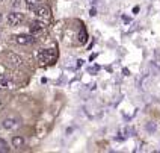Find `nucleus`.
<instances>
[{
	"instance_id": "1",
	"label": "nucleus",
	"mask_w": 160,
	"mask_h": 153,
	"mask_svg": "<svg viewBox=\"0 0 160 153\" xmlns=\"http://www.w3.org/2000/svg\"><path fill=\"white\" fill-rule=\"evenodd\" d=\"M58 56V52L54 50H41L38 53V61L41 64H53Z\"/></svg>"
},
{
	"instance_id": "2",
	"label": "nucleus",
	"mask_w": 160,
	"mask_h": 153,
	"mask_svg": "<svg viewBox=\"0 0 160 153\" xmlns=\"http://www.w3.org/2000/svg\"><path fill=\"white\" fill-rule=\"evenodd\" d=\"M23 20H24V15L21 12H11V14H8L9 26H18Z\"/></svg>"
},
{
	"instance_id": "3",
	"label": "nucleus",
	"mask_w": 160,
	"mask_h": 153,
	"mask_svg": "<svg viewBox=\"0 0 160 153\" xmlns=\"http://www.w3.org/2000/svg\"><path fill=\"white\" fill-rule=\"evenodd\" d=\"M35 14L38 15V18H42L45 21H48L52 18V12L47 6H36L35 8Z\"/></svg>"
},
{
	"instance_id": "4",
	"label": "nucleus",
	"mask_w": 160,
	"mask_h": 153,
	"mask_svg": "<svg viewBox=\"0 0 160 153\" xmlns=\"http://www.w3.org/2000/svg\"><path fill=\"white\" fill-rule=\"evenodd\" d=\"M15 41L21 45H27V44H32L35 41V38L32 35H18V36H15Z\"/></svg>"
},
{
	"instance_id": "5",
	"label": "nucleus",
	"mask_w": 160,
	"mask_h": 153,
	"mask_svg": "<svg viewBox=\"0 0 160 153\" xmlns=\"http://www.w3.org/2000/svg\"><path fill=\"white\" fill-rule=\"evenodd\" d=\"M45 29V23L44 21H32L30 23V32L36 34V32H41Z\"/></svg>"
},
{
	"instance_id": "6",
	"label": "nucleus",
	"mask_w": 160,
	"mask_h": 153,
	"mask_svg": "<svg viewBox=\"0 0 160 153\" xmlns=\"http://www.w3.org/2000/svg\"><path fill=\"white\" fill-rule=\"evenodd\" d=\"M3 127H5V129H14V127H17V120L6 118V120L3 121Z\"/></svg>"
},
{
	"instance_id": "7",
	"label": "nucleus",
	"mask_w": 160,
	"mask_h": 153,
	"mask_svg": "<svg viewBox=\"0 0 160 153\" xmlns=\"http://www.w3.org/2000/svg\"><path fill=\"white\" fill-rule=\"evenodd\" d=\"M12 145L17 147V149L23 147V145H24V138H23V136H14V138H12Z\"/></svg>"
},
{
	"instance_id": "8",
	"label": "nucleus",
	"mask_w": 160,
	"mask_h": 153,
	"mask_svg": "<svg viewBox=\"0 0 160 153\" xmlns=\"http://www.w3.org/2000/svg\"><path fill=\"white\" fill-rule=\"evenodd\" d=\"M9 152V147H8V143L5 140L0 138V153H8Z\"/></svg>"
},
{
	"instance_id": "9",
	"label": "nucleus",
	"mask_w": 160,
	"mask_h": 153,
	"mask_svg": "<svg viewBox=\"0 0 160 153\" xmlns=\"http://www.w3.org/2000/svg\"><path fill=\"white\" fill-rule=\"evenodd\" d=\"M6 85H8V76L0 74V87H6Z\"/></svg>"
},
{
	"instance_id": "10",
	"label": "nucleus",
	"mask_w": 160,
	"mask_h": 153,
	"mask_svg": "<svg viewBox=\"0 0 160 153\" xmlns=\"http://www.w3.org/2000/svg\"><path fill=\"white\" fill-rule=\"evenodd\" d=\"M38 2H39V0H26L27 6H29L30 9H35V8H36V5H38Z\"/></svg>"
},
{
	"instance_id": "11",
	"label": "nucleus",
	"mask_w": 160,
	"mask_h": 153,
	"mask_svg": "<svg viewBox=\"0 0 160 153\" xmlns=\"http://www.w3.org/2000/svg\"><path fill=\"white\" fill-rule=\"evenodd\" d=\"M80 43H86V30L82 29V36H80Z\"/></svg>"
},
{
	"instance_id": "12",
	"label": "nucleus",
	"mask_w": 160,
	"mask_h": 153,
	"mask_svg": "<svg viewBox=\"0 0 160 153\" xmlns=\"http://www.w3.org/2000/svg\"><path fill=\"white\" fill-rule=\"evenodd\" d=\"M156 124H154V123H150V124H147V130H148V132H152V130H156Z\"/></svg>"
},
{
	"instance_id": "13",
	"label": "nucleus",
	"mask_w": 160,
	"mask_h": 153,
	"mask_svg": "<svg viewBox=\"0 0 160 153\" xmlns=\"http://www.w3.org/2000/svg\"><path fill=\"white\" fill-rule=\"evenodd\" d=\"M98 70H100V68H98L97 65H95V67H91V68H89L88 71H89V73H92V74H95V73H97Z\"/></svg>"
},
{
	"instance_id": "14",
	"label": "nucleus",
	"mask_w": 160,
	"mask_h": 153,
	"mask_svg": "<svg viewBox=\"0 0 160 153\" xmlns=\"http://www.w3.org/2000/svg\"><path fill=\"white\" fill-rule=\"evenodd\" d=\"M12 5H14V6H18L20 3H18V0H14V2H12Z\"/></svg>"
},
{
	"instance_id": "15",
	"label": "nucleus",
	"mask_w": 160,
	"mask_h": 153,
	"mask_svg": "<svg viewBox=\"0 0 160 153\" xmlns=\"http://www.w3.org/2000/svg\"><path fill=\"white\" fill-rule=\"evenodd\" d=\"M0 23H2V14H0Z\"/></svg>"
},
{
	"instance_id": "16",
	"label": "nucleus",
	"mask_w": 160,
	"mask_h": 153,
	"mask_svg": "<svg viewBox=\"0 0 160 153\" xmlns=\"http://www.w3.org/2000/svg\"><path fill=\"white\" fill-rule=\"evenodd\" d=\"M0 2H2V0H0Z\"/></svg>"
}]
</instances>
